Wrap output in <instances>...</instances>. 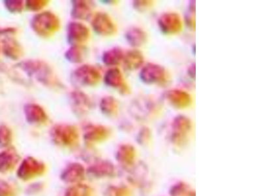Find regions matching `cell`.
<instances>
[{
  "label": "cell",
  "instance_id": "6da1fadb",
  "mask_svg": "<svg viewBox=\"0 0 261 196\" xmlns=\"http://www.w3.org/2000/svg\"><path fill=\"white\" fill-rule=\"evenodd\" d=\"M14 69L20 70L29 78H34L44 85L55 86L59 85L55 75L46 63L41 60H27L15 65Z\"/></svg>",
  "mask_w": 261,
  "mask_h": 196
},
{
  "label": "cell",
  "instance_id": "7a4b0ae2",
  "mask_svg": "<svg viewBox=\"0 0 261 196\" xmlns=\"http://www.w3.org/2000/svg\"><path fill=\"white\" fill-rule=\"evenodd\" d=\"M61 27L60 18L50 11L37 14L33 17L31 27L39 36L48 38L55 35Z\"/></svg>",
  "mask_w": 261,
  "mask_h": 196
},
{
  "label": "cell",
  "instance_id": "3957f363",
  "mask_svg": "<svg viewBox=\"0 0 261 196\" xmlns=\"http://www.w3.org/2000/svg\"><path fill=\"white\" fill-rule=\"evenodd\" d=\"M101 79V74L99 69L92 65H81L71 75L72 81L77 86H95Z\"/></svg>",
  "mask_w": 261,
  "mask_h": 196
},
{
  "label": "cell",
  "instance_id": "277c9868",
  "mask_svg": "<svg viewBox=\"0 0 261 196\" xmlns=\"http://www.w3.org/2000/svg\"><path fill=\"white\" fill-rule=\"evenodd\" d=\"M140 79L146 84L164 85L169 82V76L162 65L148 63L142 69Z\"/></svg>",
  "mask_w": 261,
  "mask_h": 196
},
{
  "label": "cell",
  "instance_id": "5b68a950",
  "mask_svg": "<svg viewBox=\"0 0 261 196\" xmlns=\"http://www.w3.org/2000/svg\"><path fill=\"white\" fill-rule=\"evenodd\" d=\"M51 135L56 143L63 146L74 145L79 140L76 128L65 124L55 126L51 131Z\"/></svg>",
  "mask_w": 261,
  "mask_h": 196
},
{
  "label": "cell",
  "instance_id": "8992f818",
  "mask_svg": "<svg viewBox=\"0 0 261 196\" xmlns=\"http://www.w3.org/2000/svg\"><path fill=\"white\" fill-rule=\"evenodd\" d=\"M172 128V143L178 146L184 145L187 142L188 135L192 130V122L187 116L179 115L174 119Z\"/></svg>",
  "mask_w": 261,
  "mask_h": 196
},
{
  "label": "cell",
  "instance_id": "52a82bcc",
  "mask_svg": "<svg viewBox=\"0 0 261 196\" xmlns=\"http://www.w3.org/2000/svg\"><path fill=\"white\" fill-rule=\"evenodd\" d=\"M90 37V31L86 25L79 22H70L67 30V40L71 46H83Z\"/></svg>",
  "mask_w": 261,
  "mask_h": 196
},
{
  "label": "cell",
  "instance_id": "ba28073f",
  "mask_svg": "<svg viewBox=\"0 0 261 196\" xmlns=\"http://www.w3.org/2000/svg\"><path fill=\"white\" fill-rule=\"evenodd\" d=\"M92 27L97 34L102 36H111L116 34L117 29L108 14L98 12L94 16Z\"/></svg>",
  "mask_w": 261,
  "mask_h": 196
},
{
  "label": "cell",
  "instance_id": "9c48e42d",
  "mask_svg": "<svg viewBox=\"0 0 261 196\" xmlns=\"http://www.w3.org/2000/svg\"><path fill=\"white\" fill-rule=\"evenodd\" d=\"M161 30L165 34H176L182 30V20L178 13H167L161 16L158 20Z\"/></svg>",
  "mask_w": 261,
  "mask_h": 196
},
{
  "label": "cell",
  "instance_id": "30bf717a",
  "mask_svg": "<svg viewBox=\"0 0 261 196\" xmlns=\"http://www.w3.org/2000/svg\"><path fill=\"white\" fill-rule=\"evenodd\" d=\"M70 104L72 110L77 115H85L92 109L90 98L81 91H74L70 94Z\"/></svg>",
  "mask_w": 261,
  "mask_h": 196
},
{
  "label": "cell",
  "instance_id": "8fae6325",
  "mask_svg": "<svg viewBox=\"0 0 261 196\" xmlns=\"http://www.w3.org/2000/svg\"><path fill=\"white\" fill-rule=\"evenodd\" d=\"M24 113L28 122L32 125H43L47 122L48 116L45 109L36 104H25Z\"/></svg>",
  "mask_w": 261,
  "mask_h": 196
},
{
  "label": "cell",
  "instance_id": "7c38bea8",
  "mask_svg": "<svg viewBox=\"0 0 261 196\" xmlns=\"http://www.w3.org/2000/svg\"><path fill=\"white\" fill-rule=\"evenodd\" d=\"M71 2V15L74 19L85 20L92 16L94 8V2L84 0H73Z\"/></svg>",
  "mask_w": 261,
  "mask_h": 196
},
{
  "label": "cell",
  "instance_id": "4fadbf2b",
  "mask_svg": "<svg viewBox=\"0 0 261 196\" xmlns=\"http://www.w3.org/2000/svg\"><path fill=\"white\" fill-rule=\"evenodd\" d=\"M104 81L111 87L118 88L123 94H129V88L125 83L123 75L118 68H112L106 72Z\"/></svg>",
  "mask_w": 261,
  "mask_h": 196
},
{
  "label": "cell",
  "instance_id": "5bb4252c",
  "mask_svg": "<svg viewBox=\"0 0 261 196\" xmlns=\"http://www.w3.org/2000/svg\"><path fill=\"white\" fill-rule=\"evenodd\" d=\"M165 98L172 106L177 109H185L192 104V98L185 91L180 90H169L165 93Z\"/></svg>",
  "mask_w": 261,
  "mask_h": 196
},
{
  "label": "cell",
  "instance_id": "9a60e30c",
  "mask_svg": "<svg viewBox=\"0 0 261 196\" xmlns=\"http://www.w3.org/2000/svg\"><path fill=\"white\" fill-rule=\"evenodd\" d=\"M111 131L103 126L90 125L85 128V138L89 142L102 141L108 138Z\"/></svg>",
  "mask_w": 261,
  "mask_h": 196
},
{
  "label": "cell",
  "instance_id": "2e32d148",
  "mask_svg": "<svg viewBox=\"0 0 261 196\" xmlns=\"http://www.w3.org/2000/svg\"><path fill=\"white\" fill-rule=\"evenodd\" d=\"M3 53L7 57L11 60L20 59L24 55L22 46L15 39L8 36L3 41Z\"/></svg>",
  "mask_w": 261,
  "mask_h": 196
},
{
  "label": "cell",
  "instance_id": "e0dca14e",
  "mask_svg": "<svg viewBox=\"0 0 261 196\" xmlns=\"http://www.w3.org/2000/svg\"><path fill=\"white\" fill-rule=\"evenodd\" d=\"M123 62L125 69L129 71H134L139 69L143 65L144 62L143 54L137 50L127 51L124 54Z\"/></svg>",
  "mask_w": 261,
  "mask_h": 196
},
{
  "label": "cell",
  "instance_id": "ac0fdd59",
  "mask_svg": "<svg viewBox=\"0 0 261 196\" xmlns=\"http://www.w3.org/2000/svg\"><path fill=\"white\" fill-rule=\"evenodd\" d=\"M128 43L134 47H139L144 45L148 40V36L144 30L139 28H132L125 34Z\"/></svg>",
  "mask_w": 261,
  "mask_h": 196
},
{
  "label": "cell",
  "instance_id": "d6986e66",
  "mask_svg": "<svg viewBox=\"0 0 261 196\" xmlns=\"http://www.w3.org/2000/svg\"><path fill=\"white\" fill-rule=\"evenodd\" d=\"M124 53L120 48L114 47L106 51L102 55V61L107 66H114L123 61Z\"/></svg>",
  "mask_w": 261,
  "mask_h": 196
},
{
  "label": "cell",
  "instance_id": "ffe728a7",
  "mask_svg": "<svg viewBox=\"0 0 261 196\" xmlns=\"http://www.w3.org/2000/svg\"><path fill=\"white\" fill-rule=\"evenodd\" d=\"M100 109L102 113L107 116H115L118 113V102L113 96L104 97L100 102Z\"/></svg>",
  "mask_w": 261,
  "mask_h": 196
},
{
  "label": "cell",
  "instance_id": "44dd1931",
  "mask_svg": "<svg viewBox=\"0 0 261 196\" xmlns=\"http://www.w3.org/2000/svg\"><path fill=\"white\" fill-rule=\"evenodd\" d=\"M86 55V50L83 46H71L65 52V58L69 62L79 64L84 61Z\"/></svg>",
  "mask_w": 261,
  "mask_h": 196
},
{
  "label": "cell",
  "instance_id": "7402d4cb",
  "mask_svg": "<svg viewBox=\"0 0 261 196\" xmlns=\"http://www.w3.org/2000/svg\"><path fill=\"white\" fill-rule=\"evenodd\" d=\"M16 155L12 149L0 153V172H6L15 165Z\"/></svg>",
  "mask_w": 261,
  "mask_h": 196
},
{
  "label": "cell",
  "instance_id": "603a6c76",
  "mask_svg": "<svg viewBox=\"0 0 261 196\" xmlns=\"http://www.w3.org/2000/svg\"><path fill=\"white\" fill-rule=\"evenodd\" d=\"M135 155V148L130 144H124L120 147L118 152V158L119 160L126 163H132L134 162Z\"/></svg>",
  "mask_w": 261,
  "mask_h": 196
},
{
  "label": "cell",
  "instance_id": "cb8c5ba5",
  "mask_svg": "<svg viewBox=\"0 0 261 196\" xmlns=\"http://www.w3.org/2000/svg\"><path fill=\"white\" fill-rule=\"evenodd\" d=\"M6 9L13 14L20 13L24 8V2L21 0H4Z\"/></svg>",
  "mask_w": 261,
  "mask_h": 196
},
{
  "label": "cell",
  "instance_id": "d4e9b609",
  "mask_svg": "<svg viewBox=\"0 0 261 196\" xmlns=\"http://www.w3.org/2000/svg\"><path fill=\"white\" fill-rule=\"evenodd\" d=\"M12 141V132L6 125L0 126V148L8 146Z\"/></svg>",
  "mask_w": 261,
  "mask_h": 196
},
{
  "label": "cell",
  "instance_id": "484cf974",
  "mask_svg": "<svg viewBox=\"0 0 261 196\" xmlns=\"http://www.w3.org/2000/svg\"><path fill=\"white\" fill-rule=\"evenodd\" d=\"M193 193L188 185L182 183L176 184L171 190L172 196H192Z\"/></svg>",
  "mask_w": 261,
  "mask_h": 196
},
{
  "label": "cell",
  "instance_id": "4316f807",
  "mask_svg": "<svg viewBox=\"0 0 261 196\" xmlns=\"http://www.w3.org/2000/svg\"><path fill=\"white\" fill-rule=\"evenodd\" d=\"M49 2L48 0H28L25 2V8L28 10L36 12L47 6Z\"/></svg>",
  "mask_w": 261,
  "mask_h": 196
},
{
  "label": "cell",
  "instance_id": "83f0119b",
  "mask_svg": "<svg viewBox=\"0 0 261 196\" xmlns=\"http://www.w3.org/2000/svg\"><path fill=\"white\" fill-rule=\"evenodd\" d=\"M153 4H154V2L151 1V0H142V1H135L134 7L139 12H144V11L152 8Z\"/></svg>",
  "mask_w": 261,
  "mask_h": 196
},
{
  "label": "cell",
  "instance_id": "f1b7e54d",
  "mask_svg": "<svg viewBox=\"0 0 261 196\" xmlns=\"http://www.w3.org/2000/svg\"><path fill=\"white\" fill-rule=\"evenodd\" d=\"M151 139V132L148 128H144L141 130L138 136V141L141 144H146Z\"/></svg>",
  "mask_w": 261,
  "mask_h": 196
},
{
  "label": "cell",
  "instance_id": "f546056e",
  "mask_svg": "<svg viewBox=\"0 0 261 196\" xmlns=\"http://www.w3.org/2000/svg\"><path fill=\"white\" fill-rule=\"evenodd\" d=\"M11 188L6 182L0 181V196H11Z\"/></svg>",
  "mask_w": 261,
  "mask_h": 196
},
{
  "label": "cell",
  "instance_id": "4dcf8cb0",
  "mask_svg": "<svg viewBox=\"0 0 261 196\" xmlns=\"http://www.w3.org/2000/svg\"><path fill=\"white\" fill-rule=\"evenodd\" d=\"M195 11H190V12L188 14V15L186 16V22H187V24L189 27L191 29L194 30L195 29Z\"/></svg>",
  "mask_w": 261,
  "mask_h": 196
},
{
  "label": "cell",
  "instance_id": "1f68e13d",
  "mask_svg": "<svg viewBox=\"0 0 261 196\" xmlns=\"http://www.w3.org/2000/svg\"><path fill=\"white\" fill-rule=\"evenodd\" d=\"M16 30L15 28H6V29H2L0 28V36H10L11 35L15 34Z\"/></svg>",
  "mask_w": 261,
  "mask_h": 196
},
{
  "label": "cell",
  "instance_id": "d6a6232c",
  "mask_svg": "<svg viewBox=\"0 0 261 196\" xmlns=\"http://www.w3.org/2000/svg\"><path fill=\"white\" fill-rule=\"evenodd\" d=\"M188 74L190 75L191 78H195V64L191 65L190 67H189Z\"/></svg>",
  "mask_w": 261,
  "mask_h": 196
}]
</instances>
